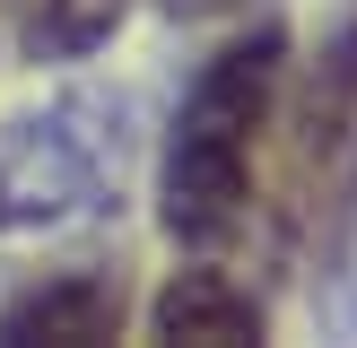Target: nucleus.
Here are the masks:
<instances>
[{
    "label": "nucleus",
    "instance_id": "nucleus-1",
    "mask_svg": "<svg viewBox=\"0 0 357 348\" xmlns=\"http://www.w3.org/2000/svg\"><path fill=\"white\" fill-rule=\"evenodd\" d=\"M279 96H288V26L279 17L227 35L192 70L166 122V148H157V226L183 253H227L253 226V183L279 131Z\"/></svg>",
    "mask_w": 357,
    "mask_h": 348
},
{
    "label": "nucleus",
    "instance_id": "nucleus-2",
    "mask_svg": "<svg viewBox=\"0 0 357 348\" xmlns=\"http://www.w3.org/2000/svg\"><path fill=\"white\" fill-rule=\"evenodd\" d=\"M131 166V104L105 87H70L44 113L0 122V226L105 218Z\"/></svg>",
    "mask_w": 357,
    "mask_h": 348
},
{
    "label": "nucleus",
    "instance_id": "nucleus-3",
    "mask_svg": "<svg viewBox=\"0 0 357 348\" xmlns=\"http://www.w3.org/2000/svg\"><path fill=\"white\" fill-rule=\"evenodd\" d=\"M122 322H131L122 261H61V270L26 278L17 296H0V348H17V340L96 348V340H122Z\"/></svg>",
    "mask_w": 357,
    "mask_h": 348
},
{
    "label": "nucleus",
    "instance_id": "nucleus-4",
    "mask_svg": "<svg viewBox=\"0 0 357 348\" xmlns=\"http://www.w3.org/2000/svg\"><path fill=\"white\" fill-rule=\"evenodd\" d=\"M149 340H201V348H244V340H271V305L244 287L236 270L218 261H192L174 270L166 287L149 296Z\"/></svg>",
    "mask_w": 357,
    "mask_h": 348
},
{
    "label": "nucleus",
    "instance_id": "nucleus-5",
    "mask_svg": "<svg viewBox=\"0 0 357 348\" xmlns=\"http://www.w3.org/2000/svg\"><path fill=\"white\" fill-rule=\"evenodd\" d=\"M0 17L35 70H70L122 26V0H0Z\"/></svg>",
    "mask_w": 357,
    "mask_h": 348
},
{
    "label": "nucleus",
    "instance_id": "nucleus-6",
    "mask_svg": "<svg viewBox=\"0 0 357 348\" xmlns=\"http://www.w3.org/2000/svg\"><path fill=\"white\" fill-rule=\"evenodd\" d=\"M314 226H323V261H314L323 278H314V305H323L331 331H357V148L340 157V174H331Z\"/></svg>",
    "mask_w": 357,
    "mask_h": 348
},
{
    "label": "nucleus",
    "instance_id": "nucleus-7",
    "mask_svg": "<svg viewBox=\"0 0 357 348\" xmlns=\"http://www.w3.org/2000/svg\"><path fill=\"white\" fill-rule=\"evenodd\" d=\"M166 17H227V9H244V0H157Z\"/></svg>",
    "mask_w": 357,
    "mask_h": 348
}]
</instances>
